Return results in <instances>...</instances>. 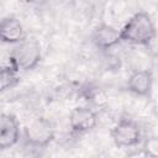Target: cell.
I'll use <instances>...</instances> for the list:
<instances>
[{
    "label": "cell",
    "mask_w": 158,
    "mask_h": 158,
    "mask_svg": "<svg viewBox=\"0 0 158 158\" xmlns=\"http://www.w3.org/2000/svg\"><path fill=\"white\" fill-rule=\"evenodd\" d=\"M42 59V49L40 42L33 37H25L14 48L9 56V64L19 73L35 69Z\"/></svg>",
    "instance_id": "7a4b0ae2"
},
{
    "label": "cell",
    "mask_w": 158,
    "mask_h": 158,
    "mask_svg": "<svg viewBox=\"0 0 158 158\" xmlns=\"http://www.w3.org/2000/svg\"><path fill=\"white\" fill-rule=\"evenodd\" d=\"M20 81L19 72L10 64L0 65V93L15 88Z\"/></svg>",
    "instance_id": "30bf717a"
},
{
    "label": "cell",
    "mask_w": 158,
    "mask_h": 158,
    "mask_svg": "<svg viewBox=\"0 0 158 158\" xmlns=\"http://www.w3.org/2000/svg\"><path fill=\"white\" fill-rule=\"evenodd\" d=\"M120 35L122 42L136 46H149L156 38V25L148 12L138 11L120 28Z\"/></svg>",
    "instance_id": "6da1fadb"
},
{
    "label": "cell",
    "mask_w": 158,
    "mask_h": 158,
    "mask_svg": "<svg viewBox=\"0 0 158 158\" xmlns=\"http://www.w3.org/2000/svg\"><path fill=\"white\" fill-rule=\"evenodd\" d=\"M23 5H31V6H41L47 2V0H19Z\"/></svg>",
    "instance_id": "8fae6325"
},
{
    "label": "cell",
    "mask_w": 158,
    "mask_h": 158,
    "mask_svg": "<svg viewBox=\"0 0 158 158\" xmlns=\"http://www.w3.org/2000/svg\"><path fill=\"white\" fill-rule=\"evenodd\" d=\"M110 135L115 146L118 148L136 147L142 141V132L138 123L127 117L118 120L111 128Z\"/></svg>",
    "instance_id": "277c9868"
},
{
    "label": "cell",
    "mask_w": 158,
    "mask_h": 158,
    "mask_svg": "<svg viewBox=\"0 0 158 158\" xmlns=\"http://www.w3.org/2000/svg\"><path fill=\"white\" fill-rule=\"evenodd\" d=\"M26 37L20 20L15 16H5L0 20V42L16 44Z\"/></svg>",
    "instance_id": "ba28073f"
},
{
    "label": "cell",
    "mask_w": 158,
    "mask_h": 158,
    "mask_svg": "<svg viewBox=\"0 0 158 158\" xmlns=\"http://www.w3.org/2000/svg\"><path fill=\"white\" fill-rule=\"evenodd\" d=\"M69 127L72 133L83 135L91 131L98 123V116L88 106H75L69 114Z\"/></svg>",
    "instance_id": "5b68a950"
},
{
    "label": "cell",
    "mask_w": 158,
    "mask_h": 158,
    "mask_svg": "<svg viewBox=\"0 0 158 158\" xmlns=\"http://www.w3.org/2000/svg\"><path fill=\"white\" fill-rule=\"evenodd\" d=\"M21 138L20 123L11 114L0 115V151L12 148Z\"/></svg>",
    "instance_id": "8992f818"
},
{
    "label": "cell",
    "mask_w": 158,
    "mask_h": 158,
    "mask_svg": "<svg viewBox=\"0 0 158 158\" xmlns=\"http://www.w3.org/2000/svg\"><path fill=\"white\" fill-rule=\"evenodd\" d=\"M23 136L26 143L30 147L46 148L53 142L56 137V130L48 118L40 116L25 126Z\"/></svg>",
    "instance_id": "3957f363"
},
{
    "label": "cell",
    "mask_w": 158,
    "mask_h": 158,
    "mask_svg": "<svg viewBox=\"0 0 158 158\" xmlns=\"http://www.w3.org/2000/svg\"><path fill=\"white\" fill-rule=\"evenodd\" d=\"M91 41L99 49L107 51L121 43V35L120 28H116L107 23L98 25L91 33Z\"/></svg>",
    "instance_id": "52a82bcc"
},
{
    "label": "cell",
    "mask_w": 158,
    "mask_h": 158,
    "mask_svg": "<svg viewBox=\"0 0 158 158\" xmlns=\"http://www.w3.org/2000/svg\"><path fill=\"white\" fill-rule=\"evenodd\" d=\"M153 86V74L151 70H135L127 80V90L137 96H149Z\"/></svg>",
    "instance_id": "9c48e42d"
}]
</instances>
